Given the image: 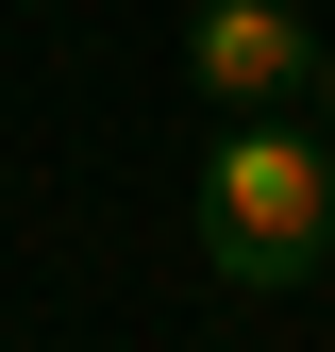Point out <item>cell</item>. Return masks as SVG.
Returning <instances> with one entry per match:
<instances>
[{"instance_id":"obj_2","label":"cell","mask_w":335,"mask_h":352,"mask_svg":"<svg viewBox=\"0 0 335 352\" xmlns=\"http://www.w3.org/2000/svg\"><path fill=\"white\" fill-rule=\"evenodd\" d=\"M185 67L218 84L235 118H268V101H302V84H319V34H302V0H201Z\"/></svg>"},{"instance_id":"obj_1","label":"cell","mask_w":335,"mask_h":352,"mask_svg":"<svg viewBox=\"0 0 335 352\" xmlns=\"http://www.w3.org/2000/svg\"><path fill=\"white\" fill-rule=\"evenodd\" d=\"M185 235H201V269L251 285V302L319 285V269H335V135L235 118V135L201 151V185H185Z\"/></svg>"},{"instance_id":"obj_3","label":"cell","mask_w":335,"mask_h":352,"mask_svg":"<svg viewBox=\"0 0 335 352\" xmlns=\"http://www.w3.org/2000/svg\"><path fill=\"white\" fill-rule=\"evenodd\" d=\"M319 118H335V51H319Z\"/></svg>"}]
</instances>
